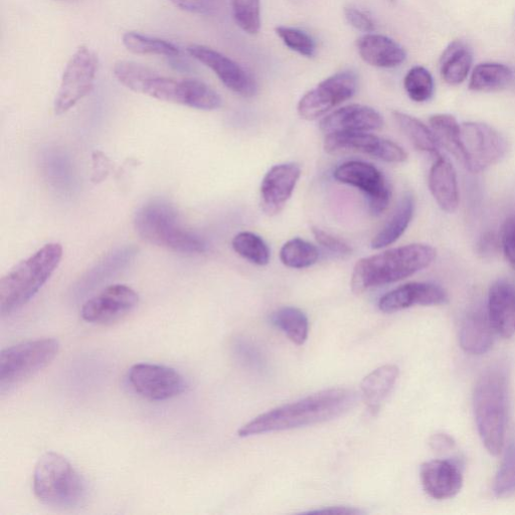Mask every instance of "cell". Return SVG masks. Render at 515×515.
Returning a JSON list of instances; mask_svg holds the SVG:
<instances>
[{"label":"cell","mask_w":515,"mask_h":515,"mask_svg":"<svg viewBox=\"0 0 515 515\" xmlns=\"http://www.w3.org/2000/svg\"><path fill=\"white\" fill-rule=\"evenodd\" d=\"M356 403L357 394L352 390H325L256 417L238 435L247 438L324 423L348 413Z\"/></svg>","instance_id":"obj_1"},{"label":"cell","mask_w":515,"mask_h":515,"mask_svg":"<svg viewBox=\"0 0 515 515\" xmlns=\"http://www.w3.org/2000/svg\"><path fill=\"white\" fill-rule=\"evenodd\" d=\"M115 78L127 89L159 101L212 111L222 106L220 95L206 83L195 79L166 77L130 61L114 66Z\"/></svg>","instance_id":"obj_2"},{"label":"cell","mask_w":515,"mask_h":515,"mask_svg":"<svg viewBox=\"0 0 515 515\" xmlns=\"http://www.w3.org/2000/svg\"><path fill=\"white\" fill-rule=\"evenodd\" d=\"M436 250L426 244H411L361 259L352 276V290L364 292L402 281L428 268L436 259Z\"/></svg>","instance_id":"obj_3"},{"label":"cell","mask_w":515,"mask_h":515,"mask_svg":"<svg viewBox=\"0 0 515 515\" xmlns=\"http://www.w3.org/2000/svg\"><path fill=\"white\" fill-rule=\"evenodd\" d=\"M63 258L58 243L44 246L0 280V314L10 315L24 307L49 281Z\"/></svg>","instance_id":"obj_4"},{"label":"cell","mask_w":515,"mask_h":515,"mask_svg":"<svg viewBox=\"0 0 515 515\" xmlns=\"http://www.w3.org/2000/svg\"><path fill=\"white\" fill-rule=\"evenodd\" d=\"M137 234L148 243L182 254H202L207 243L186 229L174 206L152 201L141 207L134 218Z\"/></svg>","instance_id":"obj_5"},{"label":"cell","mask_w":515,"mask_h":515,"mask_svg":"<svg viewBox=\"0 0 515 515\" xmlns=\"http://www.w3.org/2000/svg\"><path fill=\"white\" fill-rule=\"evenodd\" d=\"M474 414L480 438L491 455L504 447L507 423V379L500 368L487 370L474 391Z\"/></svg>","instance_id":"obj_6"},{"label":"cell","mask_w":515,"mask_h":515,"mask_svg":"<svg viewBox=\"0 0 515 515\" xmlns=\"http://www.w3.org/2000/svg\"><path fill=\"white\" fill-rule=\"evenodd\" d=\"M34 491L37 498L47 506L73 509L86 501L88 485L65 457L48 452L36 465Z\"/></svg>","instance_id":"obj_7"},{"label":"cell","mask_w":515,"mask_h":515,"mask_svg":"<svg viewBox=\"0 0 515 515\" xmlns=\"http://www.w3.org/2000/svg\"><path fill=\"white\" fill-rule=\"evenodd\" d=\"M60 343L55 338H41L19 343L0 353V388L15 386L50 365L57 357Z\"/></svg>","instance_id":"obj_8"},{"label":"cell","mask_w":515,"mask_h":515,"mask_svg":"<svg viewBox=\"0 0 515 515\" xmlns=\"http://www.w3.org/2000/svg\"><path fill=\"white\" fill-rule=\"evenodd\" d=\"M97 54L80 47L69 61L55 100V113L62 115L91 93L98 71Z\"/></svg>","instance_id":"obj_9"},{"label":"cell","mask_w":515,"mask_h":515,"mask_svg":"<svg viewBox=\"0 0 515 515\" xmlns=\"http://www.w3.org/2000/svg\"><path fill=\"white\" fill-rule=\"evenodd\" d=\"M463 165L473 174L499 162L507 152L505 138L491 126L479 122L461 124Z\"/></svg>","instance_id":"obj_10"},{"label":"cell","mask_w":515,"mask_h":515,"mask_svg":"<svg viewBox=\"0 0 515 515\" xmlns=\"http://www.w3.org/2000/svg\"><path fill=\"white\" fill-rule=\"evenodd\" d=\"M333 178L340 184L357 188L368 198L373 216L382 215L389 207L391 188L375 165L359 160L348 161L337 166Z\"/></svg>","instance_id":"obj_11"},{"label":"cell","mask_w":515,"mask_h":515,"mask_svg":"<svg viewBox=\"0 0 515 515\" xmlns=\"http://www.w3.org/2000/svg\"><path fill=\"white\" fill-rule=\"evenodd\" d=\"M358 90V76L352 71L336 73L299 101L297 111L305 120H316L334 107L350 100Z\"/></svg>","instance_id":"obj_12"},{"label":"cell","mask_w":515,"mask_h":515,"mask_svg":"<svg viewBox=\"0 0 515 515\" xmlns=\"http://www.w3.org/2000/svg\"><path fill=\"white\" fill-rule=\"evenodd\" d=\"M133 390L150 401H166L183 394L188 384L176 370L152 364L134 365L128 372Z\"/></svg>","instance_id":"obj_13"},{"label":"cell","mask_w":515,"mask_h":515,"mask_svg":"<svg viewBox=\"0 0 515 515\" xmlns=\"http://www.w3.org/2000/svg\"><path fill=\"white\" fill-rule=\"evenodd\" d=\"M139 296L129 286L112 285L89 299L82 307V318L93 324H111L130 314Z\"/></svg>","instance_id":"obj_14"},{"label":"cell","mask_w":515,"mask_h":515,"mask_svg":"<svg viewBox=\"0 0 515 515\" xmlns=\"http://www.w3.org/2000/svg\"><path fill=\"white\" fill-rule=\"evenodd\" d=\"M324 149L328 153L356 151L390 163H402L408 159L407 152L395 142L369 132L326 135Z\"/></svg>","instance_id":"obj_15"},{"label":"cell","mask_w":515,"mask_h":515,"mask_svg":"<svg viewBox=\"0 0 515 515\" xmlns=\"http://www.w3.org/2000/svg\"><path fill=\"white\" fill-rule=\"evenodd\" d=\"M187 51L193 58L210 68L231 91L247 98L256 95L258 88L254 78L227 56L201 45H191Z\"/></svg>","instance_id":"obj_16"},{"label":"cell","mask_w":515,"mask_h":515,"mask_svg":"<svg viewBox=\"0 0 515 515\" xmlns=\"http://www.w3.org/2000/svg\"><path fill=\"white\" fill-rule=\"evenodd\" d=\"M301 177L297 163L288 162L274 165L261 184V208L272 217L282 212L292 197Z\"/></svg>","instance_id":"obj_17"},{"label":"cell","mask_w":515,"mask_h":515,"mask_svg":"<svg viewBox=\"0 0 515 515\" xmlns=\"http://www.w3.org/2000/svg\"><path fill=\"white\" fill-rule=\"evenodd\" d=\"M384 126L381 114L372 107L360 104L339 108L324 117L319 124L326 135L370 132L380 130Z\"/></svg>","instance_id":"obj_18"},{"label":"cell","mask_w":515,"mask_h":515,"mask_svg":"<svg viewBox=\"0 0 515 515\" xmlns=\"http://www.w3.org/2000/svg\"><path fill=\"white\" fill-rule=\"evenodd\" d=\"M448 302V294L439 285L429 282H412L388 292L379 301L384 313L398 312L416 305L433 306Z\"/></svg>","instance_id":"obj_19"},{"label":"cell","mask_w":515,"mask_h":515,"mask_svg":"<svg viewBox=\"0 0 515 515\" xmlns=\"http://www.w3.org/2000/svg\"><path fill=\"white\" fill-rule=\"evenodd\" d=\"M420 477L426 493L438 500L454 497L463 485L461 469L451 460H432L424 463L421 466Z\"/></svg>","instance_id":"obj_20"},{"label":"cell","mask_w":515,"mask_h":515,"mask_svg":"<svg viewBox=\"0 0 515 515\" xmlns=\"http://www.w3.org/2000/svg\"><path fill=\"white\" fill-rule=\"evenodd\" d=\"M487 312L496 334L510 338L515 334V285L496 281L490 288Z\"/></svg>","instance_id":"obj_21"},{"label":"cell","mask_w":515,"mask_h":515,"mask_svg":"<svg viewBox=\"0 0 515 515\" xmlns=\"http://www.w3.org/2000/svg\"><path fill=\"white\" fill-rule=\"evenodd\" d=\"M495 334L487 308L473 309L462 321L459 333L460 346L470 355H484L492 348Z\"/></svg>","instance_id":"obj_22"},{"label":"cell","mask_w":515,"mask_h":515,"mask_svg":"<svg viewBox=\"0 0 515 515\" xmlns=\"http://www.w3.org/2000/svg\"><path fill=\"white\" fill-rule=\"evenodd\" d=\"M429 189L438 206L452 214L459 206V188L456 170L452 163L439 155L429 174Z\"/></svg>","instance_id":"obj_23"},{"label":"cell","mask_w":515,"mask_h":515,"mask_svg":"<svg viewBox=\"0 0 515 515\" xmlns=\"http://www.w3.org/2000/svg\"><path fill=\"white\" fill-rule=\"evenodd\" d=\"M357 47L361 58L377 68H396L407 58L402 46L382 35L367 34L358 40Z\"/></svg>","instance_id":"obj_24"},{"label":"cell","mask_w":515,"mask_h":515,"mask_svg":"<svg viewBox=\"0 0 515 515\" xmlns=\"http://www.w3.org/2000/svg\"><path fill=\"white\" fill-rule=\"evenodd\" d=\"M400 372L396 366L381 367L366 377L362 383V398L368 409L376 415L394 389Z\"/></svg>","instance_id":"obj_25"},{"label":"cell","mask_w":515,"mask_h":515,"mask_svg":"<svg viewBox=\"0 0 515 515\" xmlns=\"http://www.w3.org/2000/svg\"><path fill=\"white\" fill-rule=\"evenodd\" d=\"M414 212V197L407 193L401 199L392 217L374 237L372 248L380 250L395 244L407 231L414 217Z\"/></svg>","instance_id":"obj_26"},{"label":"cell","mask_w":515,"mask_h":515,"mask_svg":"<svg viewBox=\"0 0 515 515\" xmlns=\"http://www.w3.org/2000/svg\"><path fill=\"white\" fill-rule=\"evenodd\" d=\"M473 63V54L462 41L451 43L440 60V72L444 81L452 86L459 85L467 78Z\"/></svg>","instance_id":"obj_27"},{"label":"cell","mask_w":515,"mask_h":515,"mask_svg":"<svg viewBox=\"0 0 515 515\" xmlns=\"http://www.w3.org/2000/svg\"><path fill=\"white\" fill-rule=\"evenodd\" d=\"M393 116L399 128L416 149L432 154L435 157L441 155V146L431 128L427 127L417 118L399 111H394Z\"/></svg>","instance_id":"obj_28"},{"label":"cell","mask_w":515,"mask_h":515,"mask_svg":"<svg viewBox=\"0 0 515 515\" xmlns=\"http://www.w3.org/2000/svg\"><path fill=\"white\" fill-rule=\"evenodd\" d=\"M513 71L502 64L478 65L471 76L469 88L475 92H491L507 88L513 81Z\"/></svg>","instance_id":"obj_29"},{"label":"cell","mask_w":515,"mask_h":515,"mask_svg":"<svg viewBox=\"0 0 515 515\" xmlns=\"http://www.w3.org/2000/svg\"><path fill=\"white\" fill-rule=\"evenodd\" d=\"M429 123L440 146H443L463 164L464 152L461 141V124L457 122L455 117L448 114L433 115Z\"/></svg>","instance_id":"obj_30"},{"label":"cell","mask_w":515,"mask_h":515,"mask_svg":"<svg viewBox=\"0 0 515 515\" xmlns=\"http://www.w3.org/2000/svg\"><path fill=\"white\" fill-rule=\"evenodd\" d=\"M271 322L297 346L308 338L309 322L306 314L296 307H283L271 315Z\"/></svg>","instance_id":"obj_31"},{"label":"cell","mask_w":515,"mask_h":515,"mask_svg":"<svg viewBox=\"0 0 515 515\" xmlns=\"http://www.w3.org/2000/svg\"><path fill=\"white\" fill-rule=\"evenodd\" d=\"M124 47L136 55H157L178 57L180 49L161 39L152 38L135 32H128L122 38Z\"/></svg>","instance_id":"obj_32"},{"label":"cell","mask_w":515,"mask_h":515,"mask_svg":"<svg viewBox=\"0 0 515 515\" xmlns=\"http://www.w3.org/2000/svg\"><path fill=\"white\" fill-rule=\"evenodd\" d=\"M280 260L286 267L305 269L318 262L319 251L313 244L294 238L281 248Z\"/></svg>","instance_id":"obj_33"},{"label":"cell","mask_w":515,"mask_h":515,"mask_svg":"<svg viewBox=\"0 0 515 515\" xmlns=\"http://www.w3.org/2000/svg\"><path fill=\"white\" fill-rule=\"evenodd\" d=\"M234 251L247 261L265 266L270 262V249L266 242L258 235L251 232H242L232 241Z\"/></svg>","instance_id":"obj_34"},{"label":"cell","mask_w":515,"mask_h":515,"mask_svg":"<svg viewBox=\"0 0 515 515\" xmlns=\"http://www.w3.org/2000/svg\"><path fill=\"white\" fill-rule=\"evenodd\" d=\"M404 86L410 99L417 103L429 101L435 89L431 73L421 66L414 67L408 72Z\"/></svg>","instance_id":"obj_35"},{"label":"cell","mask_w":515,"mask_h":515,"mask_svg":"<svg viewBox=\"0 0 515 515\" xmlns=\"http://www.w3.org/2000/svg\"><path fill=\"white\" fill-rule=\"evenodd\" d=\"M236 24L247 34L256 35L261 29L260 0H231Z\"/></svg>","instance_id":"obj_36"},{"label":"cell","mask_w":515,"mask_h":515,"mask_svg":"<svg viewBox=\"0 0 515 515\" xmlns=\"http://www.w3.org/2000/svg\"><path fill=\"white\" fill-rule=\"evenodd\" d=\"M497 497L515 494V442L509 444L498 469L493 486Z\"/></svg>","instance_id":"obj_37"},{"label":"cell","mask_w":515,"mask_h":515,"mask_svg":"<svg viewBox=\"0 0 515 515\" xmlns=\"http://www.w3.org/2000/svg\"><path fill=\"white\" fill-rule=\"evenodd\" d=\"M276 34L286 47L301 56L311 58L315 55V42L304 31L290 27H278Z\"/></svg>","instance_id":"obj_38"},{"label":"cell","mask_w":515,"mask_h":515,"mask_svg":"<svg viewBox=\"0 0 515 515\" xmlns=\"http://www.w3.org/2000/svg\"><path fill=\"white\" fill-rule=\"evenodd\" d=\"M181 11L201 15L214 16L223 8V0H170Z\"/></svg>","instance_id":"obj_39"},{"label":"cell","mask_w":515,"mask_h":515,"mask_svg":"<svg viewBox=\"0 0 515 515\" xmlns=\"http://www.w3.org/2000/svg\"><path fill=\"white\" fill-rule=\"evenodd\" d=\"M501 246L506 260L515 270V215H511L503 223Z\"/></svg>","instance_id":"obj_40"},{"label":"cell","mask_w":515,"mask_h":515,"mask_svg":"<svg viewBox=\"0 0 515 515\" xmlns=\"http://www.w3.org/2000/svg\"><path fill=\"white\" fill-rule=\"evenodd\" d=\"M312 233L316 241L330 252L342 256L352 255L353 249L345 241H342L318 228H313Z\"/></svg>","instance_id":"obj_41"},{"label":"cell","mask_w":515,"mask_h":515,"mask_svg":"<svg viewBox=\"0 0 515 515\" xmlns=\"http://www.w3.org/2000/svg\"><path fill=\"white\" fill-rule=\"evenodd\" d=\"M345 14L348 22L357 30L366 33L375 31L376 26L374 21L364 12L355 8H347Z\"/></svg>","instance_id":"obj_42"},{"label":"cell","mask_w":515,"mask_h":515,"mask_svg":"<svg viewBox=\"0 0 515 515\" xmlns=\"http://www.w3.org/2000/svg\"><path fill=\"white\" fill-rule=\"evenodd\" d=\"M110 169V159L103 152L95 151L93 153L92 182L98 184L105 181L110 173Z\"/></svg>","instance_id":"obj_43"},{"label":"cell","mask_w":515,"mask_h":515,"mask_svg":"<svg viewBox=\"0 0 515 515\" xmlns=\"http://www.w3.org/2000/svg\"><path fill=\"white\" fill-rule=\"evenodd\" d=\"M252 347L253 346L247 345V343H242V345L239 346V354L244 362L254 368H257L261 366L260 354H258L257 351Z\"/></svg>","instance_id":"obj_44"},{"label":"cell","mask_w":515,"mask_h":515,"mask_svg":"<svg viewBox=\"0 0 515 515\" xmlns=\"http://www.w3.org/2000/svg\"><path fill=\"white\" fill-rule=\"evenodd\" d=\"M306 513L307 514H331V515H356V514H362L363 511L356 509V508L334 506V507H326L323 509L313 510V511H309Z\"/></svg>","instance_id":"obj_45"},{"label":"cell","mask_w":515,"mask_h":515,"mask_svg":"<svg viewBox=\"0 0 515 515\" xmlns=\"http://www.w3.org/2000/svg\"><path fill=\"white\" fill-rule=\"evenodd\" d=\"M431 446L434 450L445 451L454 446V441L445 434H437L432 437Z\"/></svg>","instance_id":"obj_46"}]
</instances>
